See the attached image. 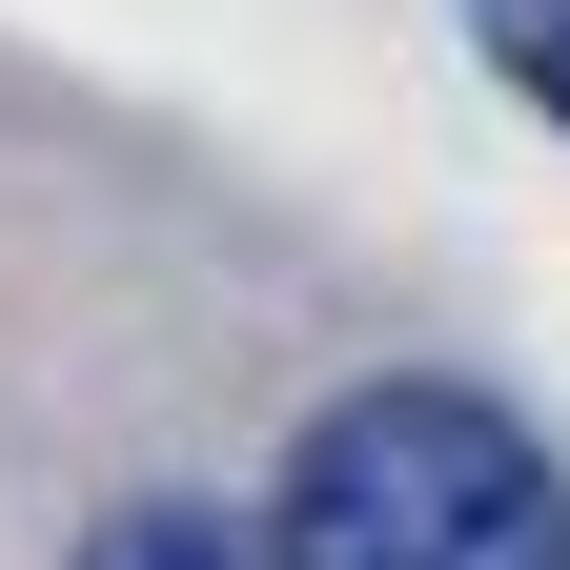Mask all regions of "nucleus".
I'll use <instances>...</instances> for the list:
<instances>
[{
    "instance_id": "obj_1",
    "label": "nucleus",
    "mask_w": 570,
    "mask_h": 570,
    "mask_svg": "<svg viewBox=\"0 0 570 570\" xmlns=\"http://www.w3.org/2000/svg\"><path fill=\"white\" fill-rule=\"evenodd\" d=\"M265 570H570V469L489 387H346L285 449Z\"/></svg>"
},
{
    "instance_id": "obj_3",
    "label": "nucleus",
    "mask_w": 570,
    "mask_h": 570,
    "mask_svg": "<svg viewBox=\"0 0 570 570\" xmlns=\"http://www.w3.org/2000/svg\"><path fill=\"white\" fill-rule=\"evenodd\" d=\"M469 21H489V61H510V82L570 122V0H469Z\"/></svg>"
},
{
    "instance_id": "obj_2",
    "label": "nucleus",
    "mask_w": 570,
    "mask_h": 570,
    "mask_svg": "<svg viewBox=\"0 0 570 570\" xmlns=\"http://www.w3.org/2000/svg\"><path fill=\"white\" fill-rule=\"evenodd\" d=\"M82 570H265V530L245 510H122V530H82Z\"/></svg>"
}]
</instances>
